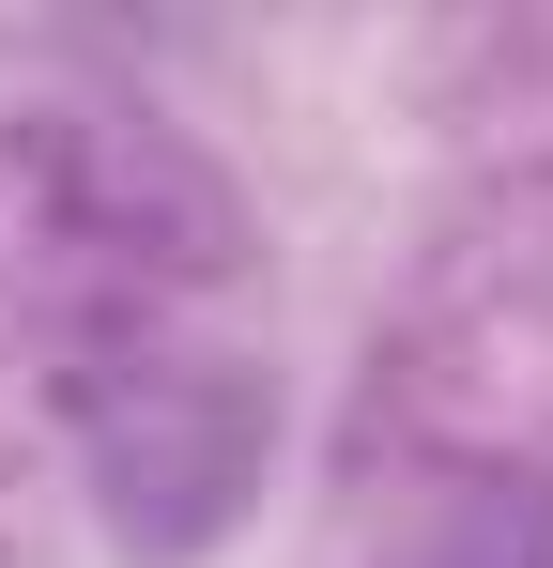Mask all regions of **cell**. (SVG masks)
I'll return each instance as SVG.
<instances>
[{
    "label": "cell",
    "instance_id": "6da1fadb",
    "mask_svg": "<svg viewBox=\"0 0 553 568\" xmlns=\"http://www.w3.org/2000/svg\"><path fill=\"white\" fill-rule=\"evenodd\" d=\"M78 446H92L108 538L139 568H200L276 462V384L231 369V354H139V369L78 384Z\"/></svg>",
    "mask_w": 553,
    "mask_h": 568
},
{
    "label": "cell",
    "instance_id": "7a4b0ae2",
    "mask_svg": "<svg viewBox=\"0 0 553 568\" xmlns=\"http://www.w3.org/2000/svg\"><path fill=\"white\" fill-rule=\"evenodd\" d=\"M431 568H553V507H539V491H476Z\"/></svg>",
    "mask_w": 553,
    "mask_h": 568
}]
</instances>
